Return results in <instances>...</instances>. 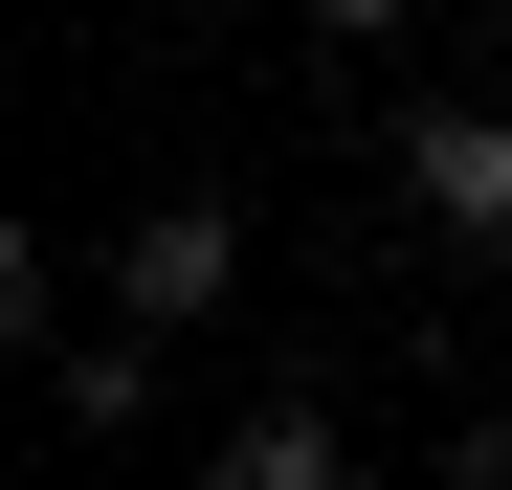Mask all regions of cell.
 Returning a JSON list of instances; mask_svg holds the SVG:
<instances>
[{"instance_id": "obj_1", "label": "cell", "mask_w": 512, "mask_h": 490, "mask_svg": "<svg viewBox=\"0 0 512 490\" xmlns=\"http://www.w3.org/2000/svg\"><path fill=\"white\" fill-rule=\"evenodd\" d=\"M401 201L446 223V245H512V112H468V90H423V112H401Z\"/></svg>"}, {"instance_id": "obj_2", "label": "cell", "mask_w": 512, "mask_h": 490, "mask_svg": "<svg viewBox=\"0 0 512 490\" xmlns=\"http://www.w3.org/2000/svg\"><path fill=\"white\" fill-rule=\"evenodd\" d=\"M223 290H245V223H223V201H156V223L112 245V312H156V335H201Z\"/></svg>"}, {"instance_id": "obj_3", "label": "cell", "mask_w": 512, "mask_h": 490, "mask_svg": "<svg viewBox=\"0 0 512 490\" xmlns=\"http://www.w3.org/2000/svg\"><path fill=\"white\" fill-rule=\"evenodd\" d=\"M201 490H357V446H334V401L290 379V401H245V424L201 446Z\"/></svg>"}, {"instance_id": "obj_4", "label": "cell", "mask_w": 512, "mask_h": 490, "mask_svg": "<svg viewBox=\"0 0 512 490\" xmlns=\"http://www.w3.org/2000/svg\"><path fill=\"white\" fill-rule=\"evenodd\" d=\"M156 357H179V335H156V312H112V335H67V357H45V401H67L90 446H134V424H156Z\"/></svg>"}, {"instance_id": "obj_5", "label": "cell", "mask_w": 512, "mask_h": 490, "mask_svg": "<svg viewBox=\"0 0 512 490\" xmlns=\"http://www.w3.org/2000/svg\"><path fill=\"white\" fill-rule=\"evenodd\" d=\"M423 23V0H312V45H401Z\"/></svg>"}, {"instance_id": "obj_6", "label": "cell", "mask_w": 512, "mask_h": 490, "mask_svg": "<svg viewBox=\"0 0 512 490\" xmlns=\"http://www.w3.org/2000/svg\"><path fill=\"white\" fill-rule=\"evenodd\" d=\"M490 67H512V0H490Z\"/></svg>"}]
</instances>
